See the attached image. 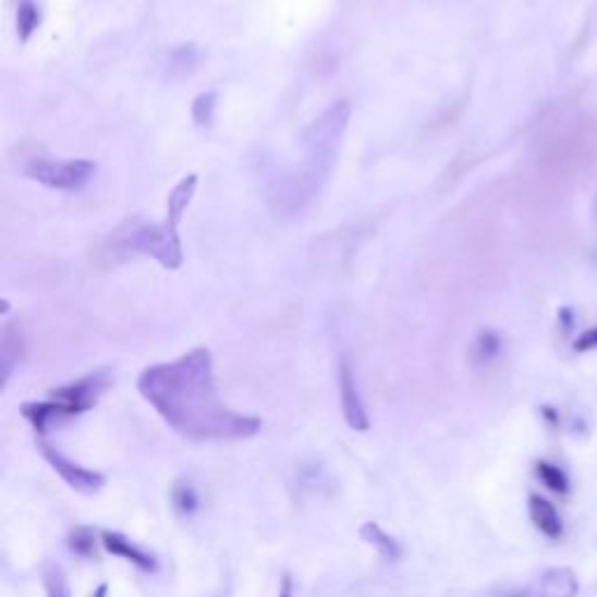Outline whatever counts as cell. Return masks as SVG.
Masks as SVG:
<instances>
[{"label": "cell", "mask_w": 597, "mask_h": 597, "mask_svg": "<svg viewBox=\"0 0 597 597\" xmlns=\"http://www.w3.org/2000/svg\"><path fill=\"white\" fill-rule=\"evenodd\" d=\"M138 390L178 435L194 441H241L261 429V421L229 409L218 392L208 348H194L175 362L141 374Z\"/></svg>", "instance_id": "cell-1"}, {"label": "cell", "mask_w": 597, "mask_h": 597, "mask_svg": "<svg viewBox=\"0 0 597 597\" xmlns=\"http://www.w3.org/2000/svg\"><path fill=\"white\" fill-rule=\"evenodd\" d=\"M348 120H351V106L345 101H339L327 108L320 118L304 131L306 161L302 166V171L290 175L278 185V192L273 194L278 202V210H302L310 198L320 192L322 182L327 180L339 155V143L348 126Z\"/></svg>", "instance_id": "cell-2"}, {"label": "cell", "mask_w": 597, "mask_h": 597, "mask_svg": "<svg viewBox=\"0 0 597 597\" xmlns=\"http://www.w3.org/2000/svg\"><path fill=\"white\" fill-rule=\"evenodd\" d=\"M24 173L40 185L57 192H82L96 175V163L89 159H31Z\"/></svg>", "instance_id": "cell-3"}, {"label": "cell", "mask_w": 597, "mask_h": 597, "mask_svg": "<svg viewBox=\"0 0 597 597\" xmlns=\"http://www.w3.org/2000/svg\"><path fill=\"white\" fill-rule=\"evenodd\" d=\"M124 247L131 253H141L155 257L166 269H178L182 264V243L178 227L163 222V227H143L136 229L124 241Z\"/></svg>", "instance_id": "cell-4"}, {"label": "cell", "mask_w": 597, "mask_h": 597, "mask_svg": "<svg viewBox=\"0 0 597 597\" xmlns=\"http://www.w3.org/2000/svg\"><path fill=\"white\" fill-rule=\"evenodd\" d=\"M40 451L45 455V460L52 464V470L69 484L73 490L85 492V495H94L106 486V476L98 474L94 470L82 467V464L73 462L71 458H65L63 453H59L54 446H49L47 441H40Z\"/></svg>", "instance_id": "cell-5"}, {"label": "cell", "mask_w": 597, "mask_h": 597, "mask_svg": "<svg viewBox=\"0 0 597 597\" xmlns=\"http://www.w3.org/2000/svg\"><path fill=\"white\" fill-rule=\"evenodd\" d=\"M106 386H108L106 374H92L87 378H80L77 383L54 390L52 400L61 402L65 409H69L71 416H77V413H85L96 404V400L101 397Z\"/></svg>", "instance_id": "cell-6"}, {"label": "cell", "mask_w": 597, "mask_h": 597, "mask_svg": "<svg viewBox=\"0 0 597 597\" xmlns=\"http://www.w3.org/2000/svg\"><path fill=\"white\" fill-rule=\"evenodd\" d=\"M339 388H341V409H343L345 423L353 429H357V432H367L369 429L367 409H364V402L355 383V371L345 357L341 360V369H339Z\"/></svg>", "instance_id": "cell-7"}, {"label": "cell", "mask_w": 597, "mask_h": 597, "mask_svg": "<svg viewBox=\"0 0 597 597\" xmlns=\"http://www.w3.org/2000/svg\"><path fill=\"white\" fill-rule=\"evenodd\" d=\"M578 578L570 568H551L546 570L537 582L516 593L513 597H576Z\"/></svg>", "instance_id": "cell-8"}, {"label": "cell", "mask_w": 597, "mask_h": 597, "mask_svg": "<svg viewBox=\"0 0 597 597\" xmlns=\"http://www.w3.org/2000/svg\"><path fill=\"white\" fill-rule=\"evenodd\" d=\"M527 511H529V521L535 523V527L541 535H546L549 539L562 537V529H565V525H562L558 509L549 500H544L541 495H529Z\"/></svg>", "instance_id": "cell-9"}, {"label": "cell", "mask_w": 597, "mask_h": 597, "mask_svg": "<svg viewBox=\"0 0 597 597\" xmlns=\"http://www.w3.org/2000/svg\"><path fill=\"white\" fill-rule=\"evenodd\" d=\"M103 546L112 553V556H120L124 558L126 562H131V565H136L138 570L143 572H155L157 570V562L155 558L145 553L141 546H136L131 539H126L124 535L120 533H103Z\"/></svg>", "instance_id": "cell-10"}, {"label": "cell", "mask_w": 597, "mask_h": 597, "mask_svg": "<svg viewBox=\"0 0 597 597\" xmlns=\"http://www.w3.org/2000/svg\"><path fill=\"white\" fill-rule=\"evenodd\" d=\"M360 535L362 539L367 541L369 546H374V549L378 551V556L383 558L386 562H397L402 558V546L400 541H397L392 535H388L383 527H380L378 523H364L360 527Z\"/></svg>", "instance_id": "cell-11"}, {"label": "cell", "mask_w": 597, "mask_h": 597, "mask_svg": "<svg viewBox=\"0 0 597 597\" xmlns=\"http://www.w3.org/2000/svg\"><path fill=\"white\" fill-rule=\"evenodd\" d=\"M42 22L40 8L33 3V0H20V8H16V31H20V40L28 42L33 33L38 31Z\"/></svg>", "instance_id": "cell-12"}, {"label": "cell", "mask_w": 597, "mask_h": 597, "mask_svg": "<svg viewBox=\"0 0 597 597\" xmlns=\"http://www.w3.org/2000/svg\"><path fill=\"white\" fill-rule=\"evenodd\" d=\"M42 584H45L47 597H73L69 576H65V572L59 565H54V562H47L45 565Z\"/></svg>", "instance_id": "cell-13"}, {"label": "cell", "mask_w": 597, "mask_h": 597, "mask_svg": "<svg viewBox=\"0 0 597 597\" xmlns=\"http://www.w3.org/2000/svg\"><path fill=\"white\" fill-rule=\"evenodd\" d=\"M537 476L541 484L546 488H551L553 492L558 495H565L570 490V480H568V474L562 472L560 467H556V464H549V462H537Z\"/></svg>", "instance_id": "cell-14"}, {"label": "cell", "mask_w": 597, "mask_h": 597, "mask_svg": "<svg viewBox=\"0 0 597 597\" xmlns=\"http://www.w3.org/2000/svg\"><path fill=\"white\" fill-rule=\"evenodd\" d=\"M171 497H173V507L180 516H192V513L198 509V495L192 488V484H185V480L175 484Z\"/></svg>", "instance_id": "cell-15"}, {"label": "cell", "mask_w": 597, "mask_h": 597, "mask_svg": "<svg viewBox=\"0 0 597 597\" xmlns=\"http://www.w3.org/2000/svg\"><path fill=\"white\" fill-rule=\"evenodd\" d=\"M69 546L73 553L82 558H92L96 553V539L89 527H75L69 537Z\"/></svg>", "instance_id": "cell-16"}, {"label": "cell", "mask_w": 597, "mask_h": 597, "mask_svg": "<svg viewBox=\"0 0 597 597\" xmlns=\"http://www.w3.org/2000/svg\"><path fill=\"white\" fill-rule=\"evenodd\" d=\"M215 101H218V94H215V92L196 96V101L192 106V114H194V122L198 126H208L212 122V118H215Z\"/></svg>", "instance_id": "cell-17"}, {"label": "cell", "mask_w": 597, "mask_h": 597, "mask_svg": "<svg viewBox=\"0 0 597 597\" xmlns=\"http://www.w3.org/2000/svg\"><path fill=\"white\" fill-rule=\"evenodd\" d=\"M476 353L480 362H490L497 357V353H500V337L492 334V331H484L476 341Z\"/></svg>", "instance_id": "cell-18"}, {"label": "cell", "mask_w": 597, "mask_h": 597, "mask_svg": "<svg viewBox=\"0 0 597 597\" xmlns=\"http://www.w3.org/2000/svg\"><path fill=\"white\" fill-rule=\"evenodd\" d=\"M593 348H597V327L584 331V334L574 341L576 353H586V351H593Z\"/></svg>", "instance_id": "cell-19"}, {"label": "cell", "mask_w": 597, "mask_h": 597, "mask_svg": "<svg viewBox=\"0 0 597 597\" xmlns=\"http://www.w3.org/2000/svg\"><path fill=\"white\" fill-rule=\"evenodd\" d=\"M292 593H294L292 576L285 574V576H283V582H280V593H278V597H292Z\"/></svg>", "instance_id": "cell-20"}, {"label": "cell", "mask_w": 597, "mask_h": 597, "mask_svg": "<svg viewBox=\"0 0 597 597\" xmlns=\"http://www.w3.org/2000/svg\"><path fill=\"white\" fill-rule=\"evenodd\" d=\"M106 593H108V586L103 584V586H98V590H96L94 597H106Z\"/></svg>", "instance_id": "cell-21"}]
</instances>
